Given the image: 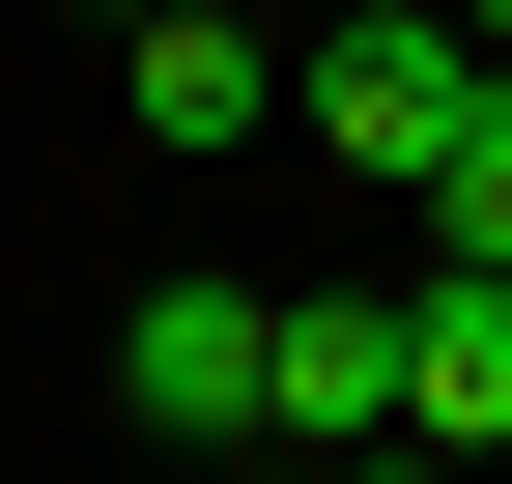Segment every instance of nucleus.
<instances>
[{
  "mask_svg": "<svg viewBox=\"0 0 512 484\" xmlns=\"http://www.w3.org/2000/svg\"><path fill=\"white\" fill-rule=\"evenodd\" d=\"M86 29H114V0H86Z\"/></svg>",
  "mask_w": 512,
  "mask_h": 484,
  "instance_id": "obj_8",
  "label": "nucleus"
},
{
  "mask_svg": "<svg viewBox=\"0 0 512 484\" xmlns=\"http://www.w3.org/2000/svg\"><path fill=\"white\" fill-rule=\"evenodd\" d=\"M256 428H399V285H285V371Z\"/></svg>",
  "mask_w": 512,
  "mask_h": 484,
  "instance_id": "obj_5",
  "label": "nucleus"
},
{
  "mask_svg": "<svg viewBox=\"0 0 512 484\" xmlns=\"http://www.w3.org/2000/svg\"><path fill=\"white\" fill-rule=\"evenodd\" d=\"M456 86H484L456 0H313V29H285V143H313V171H427Z\"/></svg>",
  "mask_w": 512,
  "mask_h": 484,
  "instance_id": "obj_1",
  "label": "nucleus"
},
{
  "mask_svg": "<svg viewBox=\"0 0 512 484\" xmlns=\"http://www.w3.org/2000/svg\"><path fill=\"white\" fill-rule=\"evenodd\" d=\"M399 428L427 456H512V257H427L399 285Z\"/></svg>",
  "mask_w": 512,
  "mask_h": 484,
  "instance_id": "obj_4",
  "label": "nucleus"
},
{
  "mask_svg": "<svg viewBox=\"0 0 512 484\" xmlns=\"http://www.w3.org/2000/svg\"><path fill=\"white\" fill-rule=\"evenodd\" d=\"M114 114H143L171 171L285 143V29H256V0H114Z\"/></svg>",
  "mask_w": 512,
  "mask_h": 484,
  "instance_id": "obj_2",
  "label": "nucleus"
},
{
  "mask_svg": "<svg viewBox=\"0 0 512 484\" xmlns=\"http://www.w3.org/2000/svg\"><path fill=\"white\" fill-rule=\"evenodd\" d=\"M256 371H285V285H143L114 314V428H171V456H228Z\"/></svg>",
  "mask_w": 512,
  "mask_h": 484,
  "instance_id": "obj_3",
  "label": "nucleus"
},
{
  "mask_svg": "<svg viewBox=\"0 0 512 484\" xmlns=\"http://www.w3.org/2000/svg\"><path fill=\"white\" fill-rule=\"evenodd\" d=\"M456 29H484V57H512V0H456Z\"/></svg>",
  "mask_w": 512,
  "mask_h": 484,
  "instance_id": "obj_7",
  "label": "nucleus"
},
{
  "mask_svg": "<svg viewBox=\"0 0 512 484\" xmlns=\"http://www.w3.org/2000/svg\"><path fill=\"white\" fill-rule=\"evenodd\" d=\"M399 200H427V257H512V57H484V86H456V143H427Z\"/></svg>",
  "mask_w": 512,
  "mask_h": 484,
  "instance_id": "obj_6",
  "label": "nucleus"
}]
</instances>
